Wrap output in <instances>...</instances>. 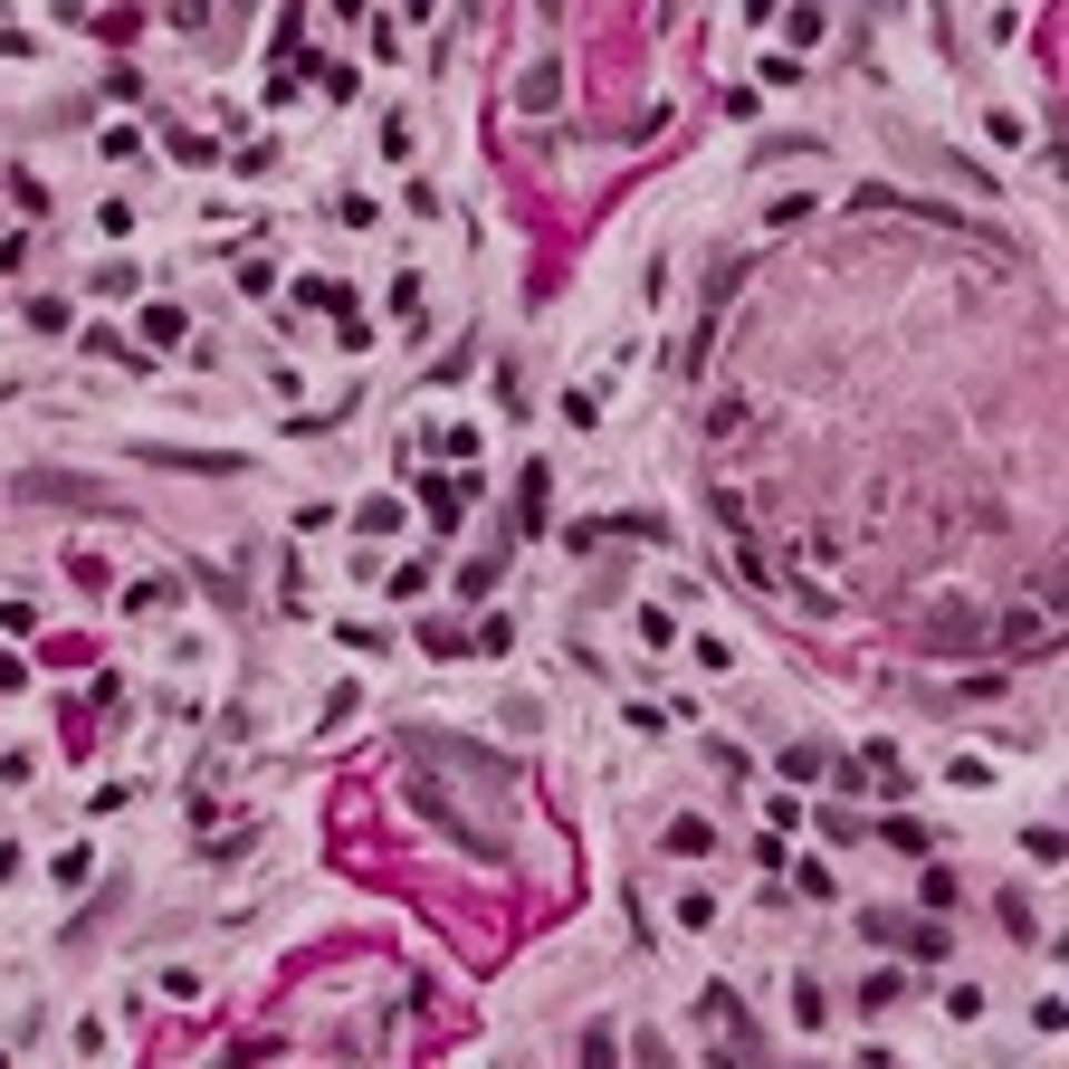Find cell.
<instances>
[{"mask_svg": "<svg viewBox=\"0 0 1069 1069\" xmlns=\"http://www.w3.org/2000/svg\"><path fill=\"white\" fill-rule=\"evenodd\" d=\"M153 994H163V1002H201V975H191V965H163V975H153Z\"/></svg>", "mask_w": 1069, "mask_h": 1069, "instance_id": "8", "label": "cell"}, {"mask_svg": "<svg viewBox=\"0 0 1069 1069\" xmlns=\"http://www.w3.org/2000/svg\"><path fill=\"white\" fill-rule=\"evenodd\" d=\"M516 105L525 115H554V105H564V58H535V68L516 77Z\"/></svg>", "mask_w": 1069, "mask_h": 1069, "instance_id": "2", "label": "cell"}, {"mask_svg": "<svg viewBox=\"0 0 1069 1069\" xmlns=\"http://www.w3.org/2000/svg\"><path fill=\"white\" fill-rule=\"evenodd\" d=\"M172 602H182V583H172V573H143L134 593H124V612H143V621H153V612H172Z\"/></svg>", "mask_w": 1069, "mask_h": 1069, "instance_id": "3", "label": "cell"}, {"mask_svg": "<svg viewBox=\"0 0 1069 1069\" xmlns=\"http://www.w3.org/2000/svg\"><path fill=\"white\" fill-rule=\"evenodd\" d=\"M143 344H182V306H143Z\"/></svg>", "mask_w": 1069, "mask_h": 1069, "instance_id": "9", "label": "cell"}, {"mask_svg": "<svg viewBox=\"0 0 1069 1069\" xmlns=\"http://www.w3.org/2000/svg\"><path fill=\"white\" fill-rule=\"evenodd\" d=\"M793 564L803 573H840V535H793Z\"/></svg>", "mask_w": 1069, "mask_h": 1069, "instance_id": "5", "label": "cell"}, {"mask_svg": "<svg viewBox=\"0 0 1069 1069\" xmlns=\"http://www.w3.org/2000/svg\"><path fill=\"white\" fill-rule=\"evenodd\" d=\"M668 850H678V859H707V850H716V831L697 821V811H678V821H668Z\"/></svg>", "mask_w": 1069, "mask_h": 1069, "instance_id": "4", "label": "cell"}, {"mask_svg": "<svg viewBox=\"0 0 1069 1069\" xmlns=\"http://www.w3.org/2000/svg\"><path fill=\"white\" fill-rule=\"evenodd\" d=\"M879 840H888V850H907V859H927V850H936V831H927V821H888Z\"/></svg>", "mask_w": 1069, "mask_h": 1069, "instance_id": "7", "label": "cell"}, {"mask_svg": "<svg viewBox=\"0 0 1069 1069\" xmlns=\"http://www.w3.org/2000/svg\"><path fill=\"white\" fill-rule=\"evenodd\" d=\"M745 421H755V402H745V392H726V402H716V421H707V430H716V440H736Z\"/></svg>", "mask_w": 1069, "mask_h": 1069, "instance_id": "10", "label": "cell"}, {"mask_svg": "<svg viewBox=\"0 0 1069 1069\" xmlns=\"http://www.w3.org/2000/svg\"><path fill=\"white\" fill-rule=\"evenodd\" d=\"M784 29L793 39H821V0H784Z\"/></svg>", "mask_w": 1069, "mask_h": 1069, "instance_id": "11", "label": "cell"}, {"mask_svg": "<svg viewBox=\"0 0 1069 1069\" xmlns=\"http://www.w3.org/2000/svg\"><path fill=\"white\" fill-rule=\"evenodd\" d=\"M1050 641H1060V602H1050V593L994 621V649H1050Z\"/></svg>", "mask_w": 1069, "mask_h": 1069, "instance_id": "1", "label": "cell"}, {"mask_svg": "<svg viewBox=\"0 0 1069 1069\" xmlns=\"http://www.w3.org/2000/svg\"><path fill=\"white\" fill-rule=\"evenodd\" d=\"M793 1022H803V1031H831V994H821V984H793Z\"/></svg>", "mask_w": 1069, "mask_h": 1069, "instance_id": "6", "label": "cell"}, {"mask_svg": "<svg viewBox=\"0 0 1069 1069\" xmlns=\"http://www.w3.org/2000/svg\"><path fill=\"white\" fill-rule=\"evenodd\" d=\"M402 10H411V20H430V10H440V0H402Z\"/></svg>", "mask_w": 1069, "mask_h": 1069, "instance_id": "12", "label": "cell"}]
</instances>
